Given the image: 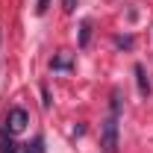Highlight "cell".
Returning a JSON list of instances; mask_svg holds the SVG:
<instances>
[{
  "label": "cell",
  "instance_id": "cell-1",
  "mask_svg": "<svg viewBox=\"0 0 153 153\" xmlns=\"http://www.w3.org/2000/svg\"><path fill=\"white\" fill-rule=\"evenodd\" d=\"M103 150L106 153L118 150V112H112L103 121Z\"/></svg>",
  "mask_w": 153,
  "mask_h": 153
},
{
  "label": "cell",
  "instance_id": "cell-2",
  "mask_svg": "<svg viewBox=\"0 0 153 153\" xmlns=\"http://www.w3.org/2000/svg\"><path fill=\"white\" fill-rule=\"evenodd\" d=\"M27 124H30L27 109H21V106L9 109V118H6V130H9V133H21V130H27Z\"/></svg>",
  "mask_w": 153,
  "mask_h": 153
},
{
  "label": "cell",
  "instance_id": "cell-3",
  "mask_svg": "<svg viewBox=\"0 0 153 153\" xmlns=\"http://www.w3.org/2000/svg\"><path fill=\"white\" fill-rule=\"evenodd\" d=\"M0 153H18V147H15V141H12V133H9V130L0 133Z\"/></svg>",
  "mask_w": 153,
  "mask_h": 153
},
{
  "label": "cell",
  "instance_id": "cell-4",
  "mask_svg": "<svg viewBox=\"0 0 153 153\" xmlns=\"http://www.w3.org/2000/svg\"><path fill=\"white\" fill-rule=\"evenodd\" d=\"M24 153H44V138L36 135L33 141H27V144H24Z\"/></svg>",
  "mask_w": 153,
  "mask_h": 153
},
{
  "label": "cell",
  "instance_id": "cell-5",
  "mask_svg": "<svg viewBox=\"0 0 153 153\" xmlns=\"http://www.w3.org/2000/svg\"><path fill=\"white\" fill-rule=\"evenodd\" d=\"M135 79H138V91L141 94H150V82L144 79V68L141 65H135Z\"/></svg>",
  "mask_w": 153,
  "mask_h": 153
},
{
  "label": "cell",
  "instance_id": "cell-6",
  "mask_svg": "<svg viewBox=\"0 0 153 153\" xmlns=\"http://www.w3.org/2000/svg\"><path fill=\"white\" fill-rule=\"evenodd\" d=\"M50 68H53V71H65V68H71V56H68V53H59V56L50 62Z\"/></svg>",
  "mask_w": 153,
  "mask_h": 153
},
{
  "label": "cell",
  "instance_id": "cell-7",
  "mask_svg": "<svg viewBox=\"0 0 153 153\" xmlns=\"http://www.w3.org/2000/svg\"><path fill=\"white\" fill-rule=\"evenodd\" d=\"M88 38H91V24H88V21H82V27H79V44L85 47V44H88Z\"/></svg>",
  "mask_w": 153,
  "mask_h": 153
},
{
  "label": "cell",
  "instance_id": "cell-8",
  "mask_svg": "<svg viewBox=\"0 0 153 153\" xmlns=\"http://www.w3.org/2000/svg\"><path fill=\"white\" fill-rule=\"evenodd\" d=\"M47 6H50V0H36V12H38V15H44Z\"/></svg>",
  "mask_w": 153,
  "mask_h": 153
},
{
  "label": "cell",
  "instance_id": "cell-9",
  "mask_svg": "<svg viewBox=\"0 0 153 153\" xmlns=\"http://www.w3.org/2000/svg\"><path fill=\"white\" fill-rule=\"evenodd\" d=\"M76 3H79V0H62V9H65V12H74Z\"/></svg>",
  "mask_w": 153,
  "mask_h": 153
}]
</instances>
